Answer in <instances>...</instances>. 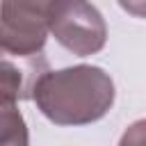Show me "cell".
<instances>
[{"mask_svg": "<svg viewBox=\"0 0 146 146\" xmlns=\"http://www.w3.org/2000/svg\"><path fill=\"white\" fill-rule=\"evenodd\" d=\"M32 98L57 125H82L98 121L114 100V84L98 66H73L48 71L34 87Z\"/></svg>", "mask_w": 146, "mask_h": 146, "instance_id": "cell-1", "label": "cell"}, {"mask_svg": "<svg viewBox=\"0 0 146 146\" xmlns=\"http://www.w3.org/2000/svg\"><path fill=\"white\" fill-rule=\"evenodd\" d=\"M0 41L5 55L36 57L50 30V2H2Z\"/></svg>", "mask_w": 146, "mask_h": 146, "instance_id": "cell-2", "label": "cell"}, {"mask_svg": "<svg viewBox=\"0 0 146 146\" xmlns=\"http://www.w3.org/2000/svg\"><path fill=\"white\" fill-rule=\"evenodd\" d=\"M50 32L80 57L100 50L107 36L103 16L87 2H50Z\"/></svg>", "mask_w": 146, "mask_h": 146, "instance_id": "cell-3", "label": "cell"}, {"mask_svg": "<svg viewBox=\"0 0 146 146\" xmlns=\"http://www.w3.org/2000/svg\"><path fill=\"white\" fill-rule=\"evenodd\" d=\"M0 146H27V130L21 112L14 105H2V139Z\"/></svg>", "mask_w": 146, "mask_h": 146, "instance_id": "cell-4", "label": "cell"}, {"mask_svg": "<svg viewBox=\"0 0 146 146\" xmlns=\"http://www.w3.org/2000/svg\"><path fill=\"white\" fill-rule=\"evenodd\" d=\"M119 146H146V119L135 121L121 137Z\"/></svg>", "mask_w": 146, "mask_h": 146, "instance_id": "cell-5", "label": "cell"}]
</instances>
